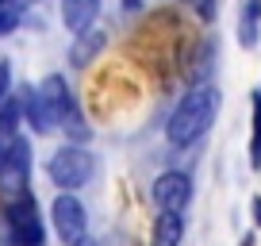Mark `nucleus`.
Instances as JSON below:
<instances>
[{"label": "nucleus", "mask_w": 261, "mask_h": 246, "mask_svg": "<svg viewBox=\"0 0 261 246\" xmlns=\"http://www.w3.org/2000/svg\"><path fill=\"white\" fill-rule=\"evenodd\" d=\"M92 173H96V158H92V150L89 146H73V142L58 146L54 154H50V162H46V177L54 181L62 192L85 189V185L92 181Z\"/></svg>", "instance_id": "f03ea898"}, {"label": "nucleus", "mask_w": 261, "mask_h": 246, "mask_svg": "<svg viewBox=\"0 0 261 246\" xmlns=\"http://www.w3.org/2000/svg\"><path fill=\"white\" fill-rule=\"evenodd\" d=\"M4 219H8V242L12 246H42L46 227H42V215H39V200L31 192L12 196L8 208H4Z\"/></svg>", "instance_id": "7ed1b4c3"}, {"label": "nucleus", "mask_w": 261, "mask_h": 246, "mask_svg": "<svg viewBox=\"0 0 261 246\" xmlns=\"http://www.w3.org/2000/svg\"><path fill=\"white\" fill-rule=\"evenodd\" d=\"M96 16H100V0H62V23H65V31H73V35L89 31V27L96 23Z\"/></svg>", "instance_id": "1a4fd4ad"}, {"label": "nucleus", "mask_w": 261, "mask_h": 246, "mask_svg": "<svg viewBox=\"0 0 261 246\" xmlns=\"http://www.w3.org/2000/svg\"><path fill=\"white\" fill-rule=\"evenodd\" d=\"M27 173H31V142L23 135L8 142V146L0 150V192H8L12 196H23L27 192Z\"/></svg>", "instance_id": "39448f33"}, {"label": "nucleus", "mask_w": 261, "mask_h": 246, "mask_svg": "<svg viewBox=\"0 0 261 246\" xmlns=\"http://www.w3.org/2000/svg\"><path fill=\"white\" fill-rule=\"evenodd\" d=\"M50 223H54V235L65 246H77L81 238H89V212L73 192H58L54 204H50Z\"/></svg>", "instance_id": "20e7f679"}, {"label": "nucleus", "mask_w": 261, "mask_h": 246, "mask_svg": "<svg viewBox=\"0 0 261 246\" xmlns=\"http://www.w3.org/2000/svg\"><path fill=\"white\" fill-rule=\"evenodd\" d=\"M12 96V66L8 62H0V100Z\"/></svg>", "instance_id": "2eb2a0df"}, {"label": "nucleus", "mask_w": 261, "mask_h": 246, "mask_svg": "<svg viewBox=\"0 0 261 246\" xmlns=\"http://www.w3.org/2000/svg\"><path fill=\"white\" fill-rule=\"evenodd\" d=\"M253 223L261 227V196H253Z\"/></svg>", "instance_id": "f3484780"}, {"label": "nucleus", "mask_w": 261, "mask_h": 246, "mask_svg": "<svg viewBox=\"0 0 261 246\" xmlns=\"http://www.w3.org/2000/svg\"><path fill=\"white\" fill-rule=\"evenodd\" d=\"M8 4H16V8H19V12H23V8H27V4H35V0H8Z\"/></svg>", "instance_id": "a211bd4d"}, {"label": "nucleus", "mask_w": 261, "mask_h": 246, "mask_svg": "<svg viewBox=\"0 0 261 246\" xmlns=\"http://www.w3.org/2000/svg\"><path fill=\"white\" fill-rule=\"evenodd\" d=\"M261 42V0H242L238 8V46L253 50Z\"/></svg>", "instance_id": "9b49d317"}, {"label": "nucleus", "mask_w": 261, "mask_h": 246, "mask_svg": "<svg viewBox=\"0 0 261 246\" xmlns=\"http://www.w3.org/2000/svg\"><path fill=\"white\" fill-rule=\"evenodd\" d=\"M19 16H23V12L16 8V4H8V0H4V4H0V35H12L19 27Z\"/></svg>", "instance_id": "ddd939ff"}, {"label": "nucleus", "mask_w": 261, "mask_h": 246, "mask_svg": "<svg viewBox=\"0 0 261 246\" xmlns=\"http://www.w3.org/2000/svg\"><path fill=\"white\" fill-rule=\"evenodd\" d=\"M108 35L100 31V27H89V31L73 35V46H69V62H73V69H85L89 62H96V54L104 50Z\"/></svg>", "instance_id": "9d476101"}, {"label": "nucleus", "mask_w": 261, "mask_h": 246, "mask_svg": "<svg viewBox=\"0 0 261 246\" xmlns=\"http://www.w3.org/2000/svg\"><path fill=\"white\" fill-rule=\"evenodd\" d=\"M77 246H100V242H96V238H81Z\"/></svg>", "instance_id": "6ab92c4d"}, {"label": "nucleus", "mask_w": 261, "mask_h": 246, "mask_svg": "<svg viewBox=\"0 0 261 246\" xmlns=\"http://www.w3.org/2000/svg\"><path fill=\"white\" fill-rule=\"evenodd\" d=\"M180 235H185V215H169L162 212L154 223V246H180Z\"/></svg>", "instance_id": "f8f14e48"}, {"label": "nucleus", "mask_w": 261, "mask_h": 246, "mask_svg": "<svg viewBox=\"0 0 261 246\" xmlns=\"http://www.w3.org/2000/svg\"><path fill=\"white\" fill-rule=\"evenodd\" d=\"M0 246H4V242H0ZM8 246H12V242H8Z\"/></svg>", "instance_id": "412c9836"}, {"label": "nucleus", "mask_w": 261, "mask_h": 246, "mask_svg": "<svg viewBox=\"0 0 261 246\" xmlns=\"http://www.w3.org/2000/svg\"><path fill=\"white\" fill-rule=\"evenodd\" d=\"M142 4H146V0H123V12H139Z\"/></svg>", "instance_id": "dca6fc26"}, {"label": "nucleus", "mask_w": 261, "mask_h": 246, "mask_svg": "<svg viewBox=\"0 0 261 246\" xmlns=\"http://www.w3.org/2000/svg\"><path fill=\"white\" fill-rule=\"evenodd\" d=\"M35 89H39L42 104H46L50 119H54V127H62L65 115L77 108V96H73V89H69V81H65L62 73H50V77H42V85H35Z\"/></svg>", "instance_id": "0eeeda50"}, {"label": "nucleus", "mask_w": 261, "mask_h": 246, "mask_svg": "<svg viewBox=\"0 0 261 246\" xmlns=\"http://www.w3.org/2000/svg\"><path fill=\"white\" fill-rule=\"evenodd\" d=\"M257 96H261V89H257Z\"/></svg>", "instance_id": "aec40b11"}, {"label": "nucleus", "mask_w": 261, "mask_h": 246, "mask_svg": "<svg viewBox=\"0 0 261 246\" xmlns=\"http://www.w3.org/2000/svg\"><path fill=\"white\" fill-rule=\"evenodd\" d=\"M180 4L196 8V12H200V19H212L215 16V0H180Z\"/></svg>", "instance_id": "4468645a"}, {"label": "nucleus", "mask_w": 261, "mask_h": 246, "mask_svg": "<svg viewBox=\"0 0 261 246\" xmlns=\"http://www.w3.org/2000/svg\"><path fill=\"white\" fill-rule=\"evenodd\" d=\"M215 115H219V89H215L212 81L192 85V89L177 100L169 119H165V139H169V146L185 150V146H192V142H200L212 131Z\"/></svg>", "instance_id": "f257e3e1"}, {"label": "nucleus", "mask_w": 261, "mask_h": 246, "mask_svg": "<svg viewBox=\"0 0 261 246\" xmlns=\"http://www.w3.org/2000/svg\"><path fill=\"white\" fill-rule=\"evenodd\" d=\"M154 204L158 212H169V215H180L188 204H192V177L180 169H169L154 181Z\"/></svg>", "instance_id": "423d86ee"}, {"label": "nucleus", "mask_w": 261, "mask_h": 246, "mask_svg": "<svg viewBox=\"0 0 261 246\" xmlns=\"http://www.w3.org/2000/svg\"><path fill=\"white\" fill-rule=\"evenodd\" d=\"M0 4H4V0H0Z\"/></svg>", "instance_id": "4be33fe9"}, {"label": "nucleus", "mask_w": 261, "mask_h": 246, "mask_svg": "<svg viewBox=\"0 0 261 246\" xmlns=\"http://www.w3.org/2000/svg\"><path fill=\"white\" fill-rule=\"evenodd\" d=\"M19 112H23V123L31 127L35 135H50V131H58L54 127V119H50V112H46V104H42V96H39V89H19Z\"/></svg>", "instance_id": "6e6552de"}]
</instances>
